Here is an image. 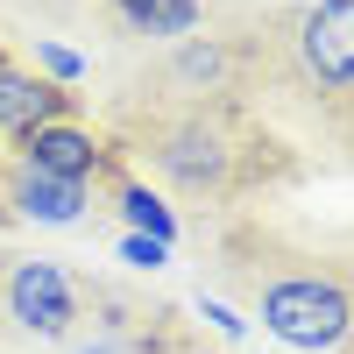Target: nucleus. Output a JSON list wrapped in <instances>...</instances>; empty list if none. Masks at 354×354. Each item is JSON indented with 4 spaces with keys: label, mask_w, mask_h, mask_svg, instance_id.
<instances>
[{
    "label": "nucleus",
    "mask_w": 354,
    "mask_h": 354,
    "mask_svg": "<svg viewBox=\"0 0 354 354\" xmlns=\"http://www.w3.org/2000/svg\"><path fill=\"white\" fill-rule=\"evenodd\" d=\"M121 255L135 262V270H163V255H170V248H163V241H149V234H128Z\"/></svg>",
    "instance_id": "obj_12"
},
{
    "label": "nucleus",
    "mask_w": 354,
    "mask_h": 354,
    "mask_svg": "<svg viewBox=\"0 0 354 354\" xmlns=\"http://www.w3.org/2000/svg\"><path fill=\"white\" fill-rule=\"evenodd\" d=\"M113 15L135 36H192L205 21V0H113Z\"/></svg>",
    "instance_id": "obj_8"
},
{
    "label": "nucleus",
    "mask_w": 354,
    "mask_h": 354,
    "mask_svg": "<svg viewBox=\"0 0 354 354\" xmlns=\"http://www.w3.org/2000/svg\"><path fill=\"white\" fill-rule=\"evenodd\" d=\"M36 57H43L50 85H71V78H85V57H78V50H64V43H36Z\"/></svg>",
    "instance_id": "obj_11"
},
{
    "label": "nucleus",
    "mask_w": 354,
    "mask_h": 354,
    "mask_svg": "<svg viewBox=\"0 0 354 354\" xmlns=\"http://www.w3.org/2000/svg\"><path fill=\"white\" fill-rule=\"evenodd\" d=\"M198 312H205V319H213V326H220V333H241V326H248V319H234V312H227L220 298H198Z\"/></svg>",
    "instance_id": "obj_13"
},
{
    "label": "nucleus",
    "mask_w": 354,
    "mask_h": 354,
    "mask_svg": "<svg viewBox=\"0 0 354 354\" xmlns=\"http://www.w3.org/2000/svg\"><path fill=\"white\" fill-rule=\"evenodd\" d=\"M0 205H8L15 220H36V227H71L85 220V205H93V185H64V177H43L28 163H0Z\"/></svg>",
    "instance_id": "obj_6"
},
{
    "label": "nucleus",
    "mask_w": 354,
    "mask_h": 354,
    "mask_svg": "<svg viewBox=\"0 0 354 354\" xmlns=\"http://www.w3.org/2000/svg\"><path fill=\"white\" fill-rule=\"evenodd\" d=\"M71 354H121V347H113V340H93V347H71Z\"/></svg>",
    "instance_id": "obj_14"
},
{
    "label": "nucleus",
    "mask_w": 354,
    "mask_h": 354,
    "mask_svg": "<svg viewBox=\"0 0 354 354\" xmlns=\"http://www.w3.org/2000/svg\"><path fill=\"white\" fill-rule=\"evenodd\" d=\"M262 326H270L283 347L333 354L354 333V298H347V283L326 277V270H290L277 283H262Z\"/></svg>",
    "instance_id": "obj_2"
},
{
    "label": "nucleus",
    "mask_w": 354,
    "mask_h": 354,
    "mask_svg": "<svg viewBox=\"0 0 354 354\" xmlns=\"http://www.w3.org/2000/svg\"><path fill=\"white\" fill-rule=\"evenodd\" d=\"M149 170L170 177L177 192H227L234 185V142L220 121L185 113V121H163L149 135Z\"/></svg>",
    "instance_id": "obj_3"
},
{
    "label": "nucleus",
    "mask_w": 354,
    "mask_h": 354,
    "mask_svg": "<svg viewBox=\"0 0 354 354\" xmlns=\"http://www.w3.org/2000/svg\"><path fill=\"white\" fill-rule=\"evenodd\" d=\"M50 121H71V93L64 85H50L36 71H15V64H0V142H15L21 135H36Z\"/></svg>",
    "instance_id": "obj_7"
},
{
    "label": "nucleus",
    "mask_w": 354,
    "mask_h": 354,
    "mask_svg": "<svg viewBox=\"0 0 354 354\" xmlns=\"http://www.w3.org/2000/svg\"><path fill=\"white\" fill-rule=\"evenodd\" d=\"M220 71H227V50H220V43H185V50H177V78L220 85Z\"/></svg>",
    "instance_id": "obj_10"
},
{
    "label": "nucleus",
    "mask_w": 354,
    "mask_h": 354,
    "mask_svg": "<svg viewBox=\"0 0 354 354\" xmlns=\"http://www.w3.org/2000/svg\"><path fill=\"white\" fill-rule=\"evenodd\" d=\"M8 156L28 163V170H43V177H64V185H100V177L113 170V149L93 128H78V121H50L36 135H21Z\"/></svg>",
    "instance_id": "obj_5"
},
{
    "label": "nucleus",
    "mask_w": 354,
    "mask_h": 354,
    "mask_svg": "<svg viewBox=\"0 0 354 354\" xmlns=\"http://www.w3.org/2000/svg\"><path fill=\"white\" fill-rule=\"evenodd\" d=\"M113 198H121V213H128V234H149V241H163V248L177 241V213H170L156 192H142V185L121 177V192H113Z\"/></svg>",
    "instance_id": "obj_9"
},
{
    "label": "nucleus",
    "mask_w": 354,
    "mask_h": 354,
    "mask_svg": "<svg viewBox=\"0 0 354 354\" xmlns=\"http://www.w3.org/2000/svg\"><path fill=\"white\" fill-rule=\"evenodd\" d=\"M8 319L36 340H64L78 319V290L57 262H15L8 270Z\"/></svg>",
    "instance_id": "obj_4"
},
{
    "label": "nucleus",
    "mask_w": 354,
    "mask_h": 354,
    "mask_svg": "<svg viewBox=\"0 0 354 354\" xmlns=\"http://www.w3.org/2000/svg\"><path fill=\"white\" fill-rule=\"evenodd\" d=\"M0 64H8V57H0Z\"/></svg>",
    "instance_id": "obj_15"
},
{
    "label": "nucleus",
    "mask_w": 354,
    "mask_h": 354,
    "mask_svg": "<svg viewBox=\"0 0 354 354\" xmlns=\"http://www.w3.org/2000/svg\"><path fill=\"white\" fill-rule=\"evenodd\" d=\"M277 57L298 93L354 100V0H298L277 28Z\"/></svg>",
    "instance_id": "obj_1"
}]
</instances>
